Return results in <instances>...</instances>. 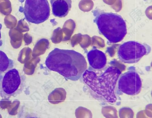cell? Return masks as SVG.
Masks as SVG:
<instances>
[{
	"label": "cell",
	"instance_id": "11",
	"mask_svg": "<svg viewBox=\"0 0 152 118\" xmlns=\"http://www.w3.org/2000/svg\"><path fill=\"white\" fill-rule=\"evenodd\" d=\"M10 38V43L15 49L19 48L22 44L23 34L18 30L16 28L10 29L9 33Z\"/></svg>",
	"mask_w": 152,
	"mask_h": 118
},
{
	"label": "cell",
	"instance_id": "8",
	"mask_svg": "<svg viewBox=\"0 0 152 118\" xmlns=\"http://www.w3.org/2000/svg\"><path fill=\"white\" fill-rule=\"evenodd\" d=\"M87 56L89 64L93 69L100 70L105 66L107 58L105 54L95 47L88 52Z\"/></svg>",
	"mask_w": 152,
	"mask_h": 118
},
{
	"label": "cell",
	"instance_id": "15",
	"mask_svg": "<svg viewBox=\"0 0 152 118\" xmlns=\"http://www.w3.org/2000/svg\"><path fill=\"white\" fill-rule=\"evenodd\" d=\"M20 3H23L25 0H18Z\"/></svg>",
	"mask_w": 152,
	"mask_h": 118
},
{
	"label": "cell",
	"instance_id": "5",
	"mask_svg": "<svg viewBox=\"0 0 152 118\" xmlns=\"http://www.w3.org/2000/svg\"><path fill=\"white\" fill-rule=\"evenodd\" d=\"M25 78L19 71L12 68L6 72L1 81V96L8 99L21 93L25 85Z\"/></svg>",
	"mask_w": 152,
	"mask_h": 118
},
{
	"label": "cell",
	"instance_id": "9",
	"mask_svg": "<svg viewBox=\"0 0 152 118\" xmlns=\"http://www.w3.org/2000/svg\"><path fill=\"white\" fill-rule=\"evenodd\" d=\"M50 2L53 14L56 17H65L71 8V0H50Z\"/></svg>",
	"mask_w": 152,
	"mask_h": 118
},
{
	"label": "cell",
	"instance_id": "14",
	"mask_svg": "<svg viewBox=\"0 0 152 118\" xmlns=\"http://www.w3.org/2000/svg\"><path fill=\"white\" fill-rule=\"evenodd\" d=\"M2 27V25L1 23H0V46H1L2 44V40H1V29Z\"/></svg>",
	"mask_w": 152,
	"mask_h": 118
},
{
	"label": "cell",
	"instance_id": "10",
	"mask_svg": "<svg viewBox=\"0 0 152 118\" xmlns=\"http://www.w3.org/2000/svg\"><path fill=\"white\" fill-rule=\"evenodd\" d=\"M13 66V61L9 58L4 52L0 50V78L2 73L12 69Z\"/></svg>",
	"mask_w": 152,
	"mask_h": 118
},
{
	"label": "cell",
	"instance_id": "12",
	"mask_svg": "<svg viewBox=\"0 0 152 118\" xmlns=\"http://www.w3.org/2000/svg\"><path fill=\"white\" fill-rule=\"evenodd\" d=\"M4 24L7 28L12 29L14 28L17 23V20L13 15L9 14L6 15L4 17Z\"/></svg>",
	"mask_w": 152,
	"mask_h": 118
},
{
	"label": "cell",
	"instance_id": "16",
	"mask_svg": "<svg viewBox=\"0 0 152 118\" xmlns=\"http://www.w3.org/2000/svg\"><path fill=\"white\" fill-rule=\"evenodd\" d=\"M105 0V1H108L109 0L110 1L111 0Z\"/></svg>",
	"mask_w": 152,
	"mask_h": 118
},
{
	"label": "cell",
	"instance_id": "1",
	"mask_svg": "<svg viewBox=\"0 0 152 118\" xmlns=\"http://www.w3.org/2000/svg\"><path fill=\"white\" fill-rule=\"evenodd\" d=\"M47 68L56 72L65 78L77 81L87 68L84 56L75 50L55 48L48 54L45 61Z\"/></svg>",
	"mask_w": 152,
	"mask_h": 118
},
{
	"label": "cell",
	"instance_id": "3",
	"mask_svg": "<svg viewBox=\"0 0 152 118\" xmlns=\"http://www.w3.org/2000/svg\"><path fill=\"white\" fill-rule=\"evenodd\" d=\"M94 22L97 25L100 34L110 43L122 41L127 33L126 25L122 17L117 13L104 12L98 9L92 11Z\"/></svg>",
	"mask_w": 152,
	"mask_h": 118
},
{
	"label": "cell",
	"instance_id": "7",
	"mask_svg": "<svg viewBox=\"0 0 152 118\" xmlns=\"http://www.w3.org/2000/svg\"><path fill=\"white\" fill-rule=\"evenodd\" d=\"M117 81L118 90L122 93L134 96L141 91V80L134 67H130L128 71L120 75Z\"/></svg>",
	"mask_w": 152,
	"mask_h": 118
},
{
	"label": "cell",
	"instance_id": "4",
	"mask_svg": "<svg viewBox=\"0 0 152 118\" xmlns=\"http://www.w3.org/2000/svg\"><path fill=\"white\" fill-rule=\"evenodd\" d=\"M151 51V48L148 44L131 41L125 42L119 46L117 54L122 62L133 64L138 62L143 56L148 54Z\"/></svg>",
	"mask_w": 152,
	"mask_h": 118
},
{
	"label": "cell",
	"instance_id": "13",
	"mask_svg": "<svg viewBox=\"0 0 152 118\" xmlns=\"http://www.w3.org/2000/svg\"><path fill=\"white\" fill-rule=\"evenodd\" d=\"M25 23V22L23 19L19 20L15 28L18 30L21 33L27 31L28 30L26 29V26Z\"/></svg>",
	"mask_w": 152,
	"mask_h": 118
},
{
	"label": "cell",
	"instance_id": "2",
	"mask_svg": "<svg viewBox=\"0 0 152 118\" xmlns=\"http://www.w3.org/2000/svg\"><path fill=\"white\" fill-rule=\"evenodd\" d=\"M121 70L115 66H109L100 75L86 69L82 76L91 95L95 99L113 103L117 100L115 90Z\"/></svg>",
	"mask_w": 152,
	"mask_h": 118
},
{
	"label": "cell",
	"instance_id": "6",
	"mask_svg": "<svg viewBox=\"0 0 152 118\" xmlns=\"http://www.w3.org/2000/svg\"><path fill=\"white\" fill-rule=\"evenodd\" d=\"M50 9L47 0H26L23 12L28 22L35 24L47 20Z\"/></svg>",
	"mask_w": 152,
	"mask_h": 118
}]
</instances>
